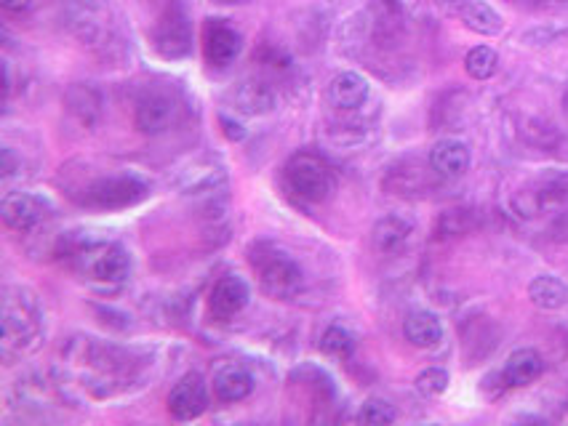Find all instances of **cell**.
<instances>
[{
  "instance_id": "cell-21",
  "label": "cell",
  "mask_w": 568,
  "mask_h": 426,
  "mask_svg": "<svg viewBox=\"0 0 568 426\" xmlns=\"http://www.w3.org/2000/svg\"><path fill=\"white\" fill-rule=\"evenodd\" d=\"M464 70L475 80L494 78L499 70V54L491 46H475L464 56Z\"/></svg>"
},
{
  "instance_id": "cell-27",
  "label": "cell",
  "mask_w": 568,
  "mask_h": 426,
  "mask_svg": "<svg viewBox=\"0 0 568 426\" xmlns=\"http://www.w3.org/2000/svg\"><path fill=\"white\" fill-rule=\"evenodd\" d=\"M219 120H222L224 134L230 136L232 142H240V139H243V128H240L238 123H232V120H230V118H224V115H222V118H219Z\"/></svg>"
},
{
  "instance_id": "cell-19",
  "label": "cell",
  "mask_w": 568,
  "mask_h": 426,
  "mask_svg": "<svg viewBox=\"0 0 568 426\" xmlns=\"http://www.w3.org/2000/svg\"><path fill=\"white\" fill-rule=\"evenodd\" d=\"M528 299L544 312H555L568 304V285L555 275H539L528 283Z\"/></svg>"
},
{
  "instance_id": "cell-11",
  "label": "cell",
  "mask_w": 568,
  "mask_h": 426,
  "mask_svg": "<svg viewBox=\"0 0 568 426\" xmlns=\"http://www.w3.org/2000/svg\"><path fill=\"white\" fill-rule=\"evenodd\" d=\"M3 221L8 227L16 229V232H30L40 224V221L48 216L46 200L35 198V195H27V192H14L3 200Z\"/></svg>"
},
{
  "instance_id": "cell-20",
  "label": "cell",
  "mask_w": 568,
  "mask_h": 426,
  "mask_svg": "<svg viewBox=\"0 0 568 426\" xmlns=\"http://www.w3.org/2000/svg\"><path fill=\"white\" fill-rule=\"evenodd\" d=\"M235 102L243 112L248 115H264L270 112L278 102V94L272 91V86H267L264 80H246L240 83L238 91H235Z\"/></svg>"
},
{
  "instance_id": "cell-1",
  "label": "cell",
  "mask_w": 568,
  "mask_h": 426,
  "mask_svg": "<svg viewBox=\"0 0 568 426\" xmlns=\"http://www.w3.org/2000/svg\"><path fill=\"white\" fill-rule=\"evenodd\" d=\"M43 333V309L27 288H8L3 301V357L8 363L38 347Z\"/></svg>"
},
{
  "instance_id": "cell-6",
  "label": "cell",
  "mask_w": 568,
  "mask_h": 426,
  "mask_svg": "<svg viewBox=\"0 0 568 426\" xmlns=\"http://www.w3.org/2000/svg\"><path fill=\"white\" fill-rule=\"evenodd\" d=\"M150 40L163 59H184L192 51L190 19L179 6H168L152 27Z\"/></svg>"
},
{
  "instance_id": "cell-10",
  "label": "cell",
  "mask_w": 568,
  "mask_h": 426,
  "mask_svg": "<svg viewBox=\"0 0 568 426\" xmlns=\"http://www.w3.org/2000/svg\"><path fill=\"white\" fill-rule=\"evenodd\" d=\"M243 38L224 19H208L203 27V54L211 67H230L238 59Z\"/></svg>"
},
{
  "instance_id": "cell-7",
  "label": "cell",
  "mask_w": 568,
  "mask_h": 426,
  "mask_svg": "<svg viewBox=\"0 0 568 426\" xmlns=\"http://www.w3.org/2000/svg\"><path fill=\"white\" fill-rule=\"evenodd\" d=\"M179 115H182V107L176 102V96L160 91V88H152L136 102L134 123L142 134L158 136L168 128H174Z\"/></svg>"
},
{
  "instance_id": "cell-13",
  "label": "cell",
  "mask_w": 568,
  "mask_h": 426,
  "mask_svg": "<svg viewBox=\"0 0 568 426\" xmlns=\"http://www.w3.org/2000/svg\"><path fill=\"white\" fill-rule=\"evenodd\" d=\"M411 232H414V224L406 216L390 213V216H382V219L376 221L374 229H371V245H374L376 253L392 256V253H398L408 243Z\"/></svg>"
},
{
  "instance_id": "cell-18",
  "label": "cell",
  "mask_w": 568,
  "mask_h": 426,
  "mask_svg": "<svg viewBox=\"0 0 568 426\" xmlns=\"http://www.w3.org/2000/svg\"><path fill=\"white\" fill-rule=\"evenodd\" d=\"M459 19H462L467 30L486 35V38H494V35H499L504 30L502 14L491 3H486V0H467L462 11H459Z\"/></svg>"
},
{
  "instance_id": "cell-9",
  "label": "cell",
  "mask_w": 568,
  "mask_h": 426,
  "mask_svg": "<svg viewBox=\"0 0 568 426\" xmlns=\"http://www.w3.org/2000/svg\"><path fill=\"white\" fill-rule=\"evenodd\" d=\"M248 299H251V288L246 280L238 275H224L216 280L208 293V315L222 323L232 320L248 307Z\"/></svg>"
},
{
  "instance_id": "cell-15",
  "label": "cell",
  "mask_w": 568,
  "mask_h": 426,
  "mask_svg": "<svg viewBox=\"0 0 568 426\" xmlns=\"http://www.w3.org/2000/svg\"><path fill=\"white\" fill-rule=\"evenodd\" d=\"M254 392V379L240 365H224L214 373V397L219 403H240Z\"/></svg>"
},
{
  "instance_id": "cell-14",
  "label": "cell",
  "mask_w": 568,
  "mask_h": 426,
  "mask_svg": "<svg viewBox=\"0 0 568 426\" xmlns=\"http://www.w3.org/2000/svg\"><path fill=\"white\" fill-rule=\"evenodd\" d=\"M328 102L336 110H358L368 102V80L358 72H339L328 86Z\"/></svg>"
},
{
  "instance_id": "cell-3",
  "label": "cell",
  "mask_w": 568,
  "mask_h": 426,
  "mask_svg": "<svg viewBox=\"0 0 568 426\" xmlns=\"http://www.w3.org/2000/svg\"><path fill=\"white\" fill-rule=\"evenodd\" d=\"M286 184L296 198L304 203H326L334 192V174L331 168L310 152H299L288 160Z\"/></svg>"
},
{
  "instance_id": "cell-8",
  "label": "cell",
  "mask_w": 568,
  "mask_h": 426,
  "mask_svg": "<svg viewBox=\"0 0 568 426\" xmlns=\"http://www.w3.org/2000/svg\"><path fill=\"white\" fill-rule=\"evenodd\" d=\"M208 408V389L200 373H187L176 381L168 395V413L174 421H195Z\"/></svg>"
},
{
  "instance_id": "cell-2",
  "label": "cell",
  "mask_w": 568,
  "mask_h": 426,
  "mask_svg": "<svg viewBox=\"0 0 568 426\" xmlns=\"http://www.w3.org/2000/svg\"><path fill=\"white\" fill-rule=\"evenodd\" d=\"M251 267L259 275L262 291L272 299H291L302 285V269L286 251L270 243H256L251 248Z\"/></svg>"
},
{
  "instance_id": "cell-26",
  "label": "cell",
  "mask_w": 568,
  "mask_h": 426,
  "mask_svg": "<svg viewBox=\"0 0 568 426\" xmlns=\"http://www.w3.org/2000/svg\"><path fill=\"white\" fill-rule=\"evenodd\" d=\"M392 14H408L416 6V0H384Z\"/></svg>"
},
{
  "instance_id": "cell-28",
  "label": "cell",
  "mask_w": 568,
  "mask_h": 426,
  "mask_svg": "<svg viewBox=\"0 0 568 426\" xmlns=\"http://www.w3.org/2000/svg\"><path fill=\"white\" fill-rule=\"evenodd\" d=\"M0 6L11 11V14H22V11H27L32 6V0H0Z\"/></svg>"
},
{
  "instance_id": "cell-16",
  "label": "cell",
  "mask_w": 568,
  "mask_h": 426,
  "mask_svg": "<svg viewBox=\"0 0 568 426\" xmlns=\"http://www.w3.org/2000/svg\"><path fill=\"white\" fill-rule=\"evenodd\" d=\"M403 336L411 347L432 349L443 339V325H440L438 315H432L427 309H416L403 320Z\"/></svg>"
},
{
  "instance_id": "cell-23",
  "label": "cell",
  "mask_w": 568,
  "mask_h": 426,
  "mask_svg": "<svg viewBox=\"0 0 568 426\" xmlns=\"http://www.w3.org/2000/svg\"><path fill=\"white\" fill-rule=\"evenodd\" d=\"M414 384L424 397H440L448 389V384H451V376L443 368H427V371L416 376Z\"/></svg>"
},
{
  "instance_id": "cell-4",
  "label": "cell",
  "mask_w": 568,
  "mask_h": 426,
  "mask_svg": "<svg viewBox=\"0 0 568 426\" xmlns=\"http://www.w3.org/2000/svg\"><path fill=\"white\" fill-rule=\"evenodd\" d=\"M150 195V187L134 174H110L86 187L83 203L99 211H123L142 203Z\"/></svg>"
},
{
  "instance_id": "cell-12",
  "label": "cell",
  "mask_w": 568,
  "mask_h": 426,
  "mask_svg": "<svg viewBox=\"0 0 568 426\" xmlns=\"http://www.w3.org/2000/svg\"><path fill=\"white\" fill-rule=\"evenodd\" d=\"M430 168L443 179H459L470 168V147L462 139H440L430 150Z\"/></svg>"
},
{
  "instance_id": "cell-29",
  "label": "cell",
  "mask_w": 568,
  "mask_h": 426,
  "mask_svg": "<svg viewBox=\"0 0 568 426\" xmlns=\"http://www.w3.org/2000/svg\"><path fill=\"white\" fill-rule=\"evenodd\" d=\"M214 3H246V0H214Z\"/></svg>"
},
{
  "instance_id": "cell-5",
  "label": "cell",
  "mask_w": 568,
  "mask_h": 426,
  "mask_svg": "<svg viewBox=\"0 0 568 426\" xmlns=\"http://www.w3.org/2000/svg\"><path fill=\"white\" fill-rule=\"evenodd\" d=\"M80 269L104 285L126 283L131 275V253L120 243H91L75 251Z\"/></svg>"
},
{
  "instance_id": "cell-25",
  "label": "cell",
  "mask_w": 568,
  "mask_h": 426,
  "mask_svg": "<svg viewBox=\"0 0 568 426\" xmlns=\"http://www.w3.org/2000/svg\"><path fill=\"white\" fill-rule=\"evenodd\" d=\"M464 3H467V0H435V6H438L443 14H451V16H459Z\"/></svg>"
},
{
  "instance_id": "cell-22",
  "label": "cell",
  "mask_w": 568,
  "mask_h": 426,
  "mask_svg": "<svg viewBox=\"0 0 568 426\" xmlns=\"http://www.w3.org/2000/svg\"><path fill=\"white\" fill-rule=\"evenodd\" d=\"M320 349L326 352L328 357H350L355 352V336H352L347 328L342 325H331L326 328V333L320 336Z\"/></svg>"
},
{
  "instance_id": "cell-17",
  "label": "cell",
  "mask_w": 568,
  "mask_h": 426,
  "mask_svg": "<svg viewBox=\"0 0 568 426\" xmlns=\"http://www.w3.org/2000/svg\"><path fill=\"white\" fill-rule=\"evenodd\" d=\"M544 373V360L536 349H515L504 363V379L510 387H528Z\"/></svg>"
},
{
  "instance_id": "cell-24",
  "label": "cell",
  "mask_w": 568,
  "mask_h": 426,
  "mask_svg": "<svg viewBox=\"0 0 568 426\" xmlns=\"http://www.w3.org/2000/svg\"><path fill=\"white\" fill-rule=\"evenodd\" d=\"M358 421L360 424H395L398 421V413H395V408H392L387 400H368V403H363V408H360L358 413Z\"/></svg>"
}]
</instances>
